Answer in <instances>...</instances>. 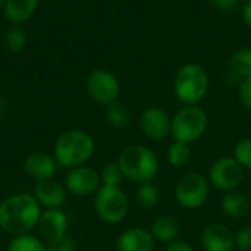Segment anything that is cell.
<instances>
[{
    "instance_id": "1",
    "label": "cell",
    "mask_w": 251,
    "mask_h": 251,
    "mask_svg": "<svg viewBox=\"0 0 251 251\" xmlns=\"http://www.w3.org/2000/svg\"><path fill=\"white\" fill-rule=\"evenodd\" d=\"M40 216L41 206L34 194L19 193L0 201V229L12 237L29 234Z\"/></svg>"
},
{
    "instance_id": "2",
    "label": "cell",
    "mask_w": 251,
    "mask_h": 251,
    "mask_svg": "<svg viewBox=\"0 0 251 251\" xmlns=\"http://www.w3.org/2000/svg\"><path fill=\"white\" fill-rule=\"evenodd\" d=\"M96 151V141L84 129H68L62 132L53 147V157L60 168L74 169L85 165Z\"/></svg>"
},
{
    "instance_id": "3",
    "label": "cell",
    "mask_w": 251,
    "mask_h": 251,
    "mask_svg": "<svg viewBox=\"0 0 251 251\" xmlns=\"http://www.w3.org/2000/svg\"><path fill=\"white\" fill-rule=\"evenodd\" d=\"M125 179L137 184L151 182L159 172V159L156 153L141 144L125 147L118 160Z\"/></svg>"
},
{
    "instance_id": "4",
    "label": "cell",
    "mask_w": 251,
    "mask_h": 251,
    "mask_svg": "<svg viewBox=\"0 0 251 251\" xmlns=\"http://www.w3.org/2000/svg\"><path fill=\"white\" fill-rule=\"evenodd\" d=\"M209 87V74L199 63L182 65L174 79V93L184 104H199L207 96Z\"/></svg>"
},
{
    "instance_id": "5",
    "label": "cell",
    "mask_w": 251,
    "mask_h": 251,
    "mask_svg": "<svg viewBox=\"0 0 251 251\" xmlns=\"http://www.w3.org/2000/svg\"><path fill=\"white\" fill-rule=\"evenodd\" d=\"M207 124V113L199 104H185L172 116L171 135L174 141L190 144L204 135Z\"/></svg>"
},
{
    "instance_id": "6",
    "label": "cell",
    "mask_w": 251,
    "mask_h": 251,
    "mask_svg": "<svg viewBox=\"0 0 251 251\" xmlns=\"http://www.w3.org/2000/svg\"><path fill=\"white\" fill-rule=\"evenodd\" d=\"M129 203L121 187L101 185L94 194V210L100 221L109 225L121 224L128 215Z\"/></svg>"
},
{
    "instance_id": "7",
    "label": "cell",
    "mask_w": 251,
    "mask_h": 251,
    "mask_svg": "<svg viewBox=\"0 0 251 251\" xmlns=\"http://www.w3.org/2000/svg\"><path fill=\"white\" fill-rule=\"evenodd\" d=\"M209 179L197 172H190L181 176L175 185V200L176 203L187 209H200L209 199Z\"/></svg>"
},
{
    "instance_id": "8",
    "label": "cell",
    "mask_w": 251,
    "mask_h": 251,
    "mask_svg": "<svg viewBox=\"0 0 251 251\" xmlns=\"http://www.w3.org/2000/svg\"><path fill=\"white\" fill-rule=\"evenodd\" d=\"M244 179V168L234 159L222 156L215 160L209 169V182L219 191L228 193L237 190Z\"/></svg>"
},
{
    "instance_id": "9",
    "label": "cell",
    "mask_w": 251,
    "mask_h": 251,
    "mask_svg": "<svg viewBox=\"0 0 251 251\" xmlns=\"http://www.w3.org/2000/svg\"><path fill=\"white\" fill-rule=\"evenodd\" d=\"M85 87L90 99L103 106H109L116 101L121 93L118 78L106 69H94L90 72Z\"/></svg>"
},
{
    "instance_id": "10",
    "label": "cell",
    "mask_w": 251,
    "mask_h": 251,
    "mask_svg": "<svg viewBox=\"0 0 251 251\" xmlns=\"http://www.w3.org/2000/svg\"><path fill=\"white\" fill-rule=\"evenodd\" d=\"M101 187L100 174L90 166H78L69 169L65 178V188L69 194L76 197H88L99 191Z\"/></svg>"
},
{
    "instance_id": "11",
    "label": "cell",
    "mask_w": 251,
    "mask_h": 251,
    "mask_svg": "<svg viewBox=\"0 0 251 251\" xmlns=\"http://www.w3.org/2000/svg\"><path fill=\"white\" fill-rule=\"evenodd\" d=\"M172 118L159 106H150L140 115V129L151 141L160 143L171 135Z\"/></svg>"
},
{
    "instance_id": "12",
    "label": "cell",
    "mask_w": 251,
    "mask_h": 251,
    "mask_svg": "<svg viewBox=\"0 0 251 251\" xmlns=\"http://www.w3.org/2000/svg\"><path fill=\"white\" fill-rule=\"evenodd\" d=\"M37 228L46 244L54 243L68 235L69 218L62 209H46L41 212Z\"/></svg>"
},
{
    "instance_id": "13",
    "label": "cell",
    "mask_w": 251,
    "mask_h": 251,
    "mask_svg": "<svg viewBox=\"0 0 251 251\" xmlns=\"http://www.w3.org/2000/svg\"><path fill=\"white\" fill-rule=\"evenodd\" d=\"M201 247L204 251H234L235 234L225 224H209L201 231Z\"/></svg>"
},
{
    "instance_id": "14",
    "label": "cell",
    "mask_w": 251,
    "mask_h": 251,
    "mask_svg": "<svg viewBox=\"0 0 251 251\" xmlns=\"http://www.w3.org/2000/svg\"><path fill=\"white\" fill-rule=\"evenodd\" d=\"M57 162L53 154L37 151L29 154L24 162V172L35 182L51 179L57 172Z\"/></svg>"
},
{
    "instance_id": "15",
    "label": "cell",
    "mask_w": 251,
    "mask_h": 251,
    "mask_svg": "<svg viewBox=\"0 0 251 251\" xmlns=\"http://www.w3.org/2000/svg\"><path fill=\"white\" fill-rule=\"evenodd\" d=\"M66 188L53 178L35 182L34 185V197L46 209H62L66 201Z\"/></svg>"
},
{
    "instance_id": "16",
    "label": "cell",
    "mask_w": 251,
    "mask_h": 251,
    "mask_svg": "<svg viewBox=\"0 0 251 251\" xmlns=\"http://www.w3.org/2000/svg\"><path fill=\"white\" fill-rule=\"evenodd\" d=\"M156 240L144 228H129L116 240V251H153Z\"/></svg>"
},
{
    "instance_id": "17",
    "label": "cell",
    "mask_w": 251,
    "mask_h": 251,
    "mask_svg": "<svg viewBox=\"0 0 251 251\" xmlns=\"http://www.w3.org/2000/svg\"><path fill=\"white\" fill-rule=\"evenodd\" d=\"M181 229H182L181 222L175 216L162 215L153 221L150 232L156 241L163 243V244H169V243L178 240Z\"/></svg>"
},
{
    "instance_id": "18",
    "label": "cell",
    "mask_w": 251,
    "mask_h": 251,
    "mask_svg": "<svg viewBox=\"0 0 251 251\" xmlns=\"http://www.w3.org/2000/svg\"><path fill=\"white\" fill-rule=\"evenodd\" d=\"M38 0H4L3 13L12 25L26 22L37 10Z\"/></svg>"
},
{
    "instance_id": "19",
    "label": "cell",
    "mask_w": 251,
    "mask_h": 251,
    "mask_svg": "<svg viewBox=\"0 0 251 251\" xmlns=\"http://www.w3.org/2000/svg\"><path fill=\"white\" fill-rule=\"evenodd\" d=\"M221 207L226 216H229L232 219H241L251 210L250 199L237 190L228 191L222 197Z\"/></svg>"
},
{
    "instance_id": "20",
    "label": "cell",
    "mask_w": 251,
    "mask_h": 251,
    "mask_svg": "<svg viewBox=\"0 0 251 251\" xmlns=\"http://www.w3.org/2000/svg\"><path fill=\"white\" fill-rule=\"evenodd\" d=\"M229 69L240 79L251 78V47H241L234 51L229 59Z\"/></svg>"
},
{
    "instance_id": "21",
    "label": "cell",
    "mask_w": 251,
    "mask_h": 251,
    "mask_svg": "<svg viewBox=\"0 0 251 251\" xmlns=\"http://www.w3.org/2000/svg\"><path fill=\"white\" fill-rule=\"evenodd\" d=\"M106 107H107L106 119H107L109 125H112L113 128H118V129H124V128L129 126V124L132 121V115L126 104L116 100Z\"/></svg>"
},
{
    "instance_id": "22",
    "label": "cell",
    "mask_w": 251,
    "mask_h": 251,
    "mask_svg": "<svg viewBox=\"0 0 251 251\" xmlns=\"http://www.w3.org/2000/svg\"><path fill=\"white\" fill-rule=\"evenodd\" d=\"M3 43L4 47L12 51V53H19L26 47L28 43V37L24 28H21L19 25H10L3 35Z\"/></svg>"
},
{
    "instance_id": "23",
    "label": "cell",
    "mask_w": 251,
    "mask_h": 251,
    "mask_svg": "<svg viewBox=\"0 0 251 251\" xmlns=\"http://www.w3.org/2000/svg\"><path fill=\"white\" fill-rule=\"evenodd\" d=\"M191 156H193V150L190 144L182 141H174L166 151V159L174 168L185 166L191 160Z\"/></svg>"
},
{
    "instance_id": "24",
    "label": "cell",
    "mask_w": 251,
    "mask_h": 251,
    "mask_svg": "<svg viewBox=\"0 0 251 251\" xmlns=\"http://www.w3.org/2000/svg\"><path fill=\"white\" fill-rule=\"evenodd\" d=\"M135 200L141 209H153L160 200V190L153 182L138 184L135 191Z\"/></svg>"
},
{
    "instance_id": "25",
    "label": "cell",
    "mask_w": 251,
    "mask_h": 251,
    "mask_svg": "<svg viewBox=\"0 0 251 251\" xmlns=\"http://www.w3.org/2000/svg\"><path fill=\"white\" fill-rule=\"evenodd\" d=\"M6 251H47V246L43 240L31 234H24L13 237Z\"/></svg>"
},
{
    "instance_id": "26",
    "label": "cell",
    "mask_w": 251,
    "mask_h": 251,
    "mask_svg": "<svg viewBox=\"0 0 251 251\" xmlns=\"http://www.w3.org/2000/svg\"><path fill=\"white\" fill-rule=\"evenodd\" d=\"M99 174H100L101 185L121 187V184L125 179V176L122 174V169H121V166H119L118 162H109V163H106Z\"/></svg>"
},
{
    "instance_id": "27",
    "label": "cell",
    "mask_w": 251,
    "mask_h": 251,
    "mask_svg": "<svg viewBox=\"0 0 251 251\" xmlns=\"http://www.w3.org/2000/svg\"><path fill=\"white\" fill-rule=\"evenodd\" d=\"M244 169L251 171V137L240 140L234 147V156H232Z\"/></svg>"
},
{
    "instance_id": "28",
    "label": "cell",
    "mask_w": 251,
    "mask_h": 251,
    "mask_svg": "<svg viewBox=\"0 0 251 251\" xmlns=\"http://www.w3.org/2000/svg\"><path fill=\"white\" fill-rule=\"evenodd\" d=\"M235 249H238V251H251L250 225H246L235 232Z\"/></svg>"
},
{
    "instance_id": "29",
    "label": "cell",
    "mask_w": 251,
    "mask_h": 251,
    "mask_svg": "<svg viewBox=\"0 0 251 251\" xmlns=\"http://www.w3.org/2000/svg\"><path fill=\"white\" fill-rule=\"evenodd\" d=\"M47 251H76V243L71 235H66L65 238L54 241V243H49Z\"/></svg>"
},
{
    "instance_id": "30",
    "label": "cell",
    "mask_w": 251,
    "mask_h": 251,
    "mask_svg": "<svg viewBox=\"0 0 251 251\" xmlns=\"http://www.w3.org/2000/svg\"><path fill=\"white\" fill-rule=\"evenodd\" d=\"M238 99L246 109L251 110V78L241 79L238 87Z\"/></svg>"
},
{
    "instance_id": "31",
    "label": "cell",
    "mask_w": 251,
    "mask_h": 251,
    "mask_svg": "<svg viewBox=\"0 0 251 251\" xmlns=\"http://www.w3.org/2000/svg\"><path fill=\"white\" fill-rule=\"evenodd\" d=\"M213 7L222 10V12H229L238 6V0H207Z\"/></svg>"
},
{
    "instance_id": "32",
    "label": "cell",
    "mask_w": 251,
    "mask_h": 251,
    "mask_svg": "<svg viewBox=\"0 0 251 251\" xmlns=\"http://www.w3.org/2000/svg\"><path fill=\"white\" fill-rule=\"evenodd\" d=\"M165 251H196L193 249V246H190L188 243L182 241V240H175L169 244H166Z\"/></svg>"
},
{
    "instance_id": "33",
    "label": "cell",
    "mask_w": 251,
    "mask_h": 251,
    "mask_svg": "<svg viewBox=\"0 0 251 251\" xmlns=\"http://www.w3.org/2000/svg\"><path fill=\"white\" fill-rule=\"evenodd\" d=\"M241 18H243V22L247 28L251 29V1L243 6V10H241Z\"/></svg>"
},
{
    "instance_id": "34",
    "label": "cell",
    "mask_w": 251,
    "mask_h": 251,
    "mask_svg": "<svg viewBox=\"0 0 251 251\" xmlns=\"http://www.w3.org/2000/svg\"><path fill=\"white\" fill-rule=\"evenodd\" d=\"M251 0H238V3H243V6L244 4H247V3H250Z\"/></svg>"
},
{
    "instance_id": "35",
    "label": "cell",
    "mask_w": 251,
    "mask_h": 251,
    "mask_svg": "<svg viewBox=\"0 0 251 251\" xmlns=\"http://www.w3.org/2000/svg\"><path fill=\"white\" fill-rule=\"evenodd\" d=\"M3 4H4V0H0V7H3Z\"/></svg>"
},
{
    "instance_id": "36",
    "label": "cell",
    "mask_w": 251,
    "mask_h": 251,
    "mask_svg": "<svg viewBox=\"0 0 251 251\" xmlns=\"http://www.w3.org/2000/svg\"><path fill=\"white\" fill-rule=\"evenodd\" d=\"M249 199H250V207H251V194H250V197H249Z\"/></svg>"
},
{
    "instance_id": "37",
    "label": "cell",
    "mask_w": 251,
    "mask_h": 251,
    "mask_svg": "<svg viewBox=\"0 0 251 251\" xmlns=\"http://www.w3.org/2000/svg\"><path fill=\"white\" fill-rule=\"evenodd\" d=\"M0 201H1V199H0Z\"/></svg>"
}]
</instances>
